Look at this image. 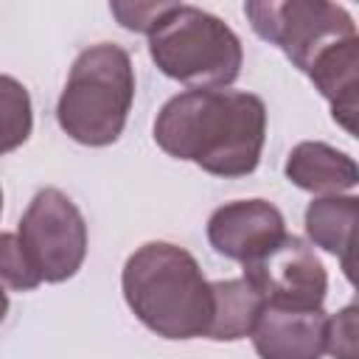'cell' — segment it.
Instances as JSON below:
<instances>
[{
    "label": "cell",
    "instance_id": "7c38bea8",
    "mask_svg": "<svg viewBox=\"0 0 359 359\" xmlns=\"http://www.w3.org/2000/svg\"><path fill=\"white\" fill-rule=\"evenodd\" d=\"M359 199L353 194L320 196L306 208V236L314 247L337 255L348 278H353V224Z\"/></svg>",
    "mask_w": 359,
    "mask_h": 359
},
{
    "label": "cell",
    "instance_id": "7a4b0ae2",
    "mask_svg": "<svg viewBox=\"0 0 359 359\" xmlns=\"http://www.w3.org/2000/svg\"><path fill=\"white\" fill-rule=\"evenodd\" d=\"M121 289L132 314L157 337L196 339L208 334L213 292L185 247L146 241L126 258Z\"/></svg>",
    "mask_w": 359,
    "mask_h": 359
},
{
    "label": "cell",
    "instance_id": "52a82bcc",
    "mask_svg": "<svg viewBox=\"0 0 359 359\" xmlns=\"http://www.w3.org/2000/svg\"><path fill=\"white\" fill-rule=\"evenodd\" d=\"M244 278L261 294L266 306L314 311L323 309L328 292V275L314 250L297 238L283 236L266 255L244 266Z\"/></svg>",
    "mask_w": 359,
    "mask_h": 359
},
{
    "label": "cell",
    "instance_id": "3957f363",
    "mask_svg": "<svg viewBox=\"0 0 359 359\" xmlns=\"http://www.w3.org/2000/svg\"><path fill=\"white\" fill-rule=\"evenodd\" d=\"M135 101V67L115 42L81 50L56 104V121L81 146H109L121 137Z\"/></svg>",
    "mask_w": 359,
    "mask_h": 359
},
{
    "label": "cell",
    "instance_id": "9c48e42d",
    "mask_svg": "<svg viewBox=\"0 0 359 359\" xmlns=\"http://www.w3.org/2000/svg\"><path fill=\"white\" fill-rule=\"evenodd\" d=\"M328 314L264 306L250 339L261 359H320L325 353Z\"/></svg>",
    "mask_w": 359,
    "mask_h": 359
},
{
    "label": "cell",
    "instance_id": "2e32d148",
    "mask_svg": "<svg viewBox=\"0 0 359 359\" xmlns=\"http://www.w3.org/2000/svg\"><path fill=\"white\" fill-rule=\"evenodd\" d=\"M356 314L359 309L351 303L328 317L325 353H331L334 359H356Z\"/></svg>",
    "mask_w": 359,
    "mask_h": 359
},
{
    "label": "cell",
    "instance_id": "5b68a950",
    "mask_svg": "<svg viewBox=\"0 0 359 359\" xmlns=\"http://www.w3.org/2000/svg\"><path fill=\"white\" fill-rule=\"evenodd\" d=\"M244 14L252 31L306 73L331 45L356 36L353 17L328 0H250Z\"/></svg>",
    "mask_w": 359,
    "mask_h": 359
},
{
    "label": "cell",
    "instance_id": "9a60e30c",
    "mask_svg": "<svg viewBox=\"0 0 359 359\" xmlns=\"http://www.w3.org/2000/svg\"><path fill=\"white\" fill-rule=\"evenodd\" d=\"M39 283L42 280L31 269L17 233H0V286H8L14 292H31Z\"/></svg>",
    "mask_w": 359,
    "mask_h": 359
},
{
    "label": "cell",
    "instance_id": "4fadbf2b",
    "mask_svg": "<svg viewBox=\"0 0 359 359\" xmlns=\"http://www.w3.org/2000/svg\"><path fill=\"white\" fill-rule=\"evenodd\" d=\"M210 292H213V314L205 337L213 342H236L250 337L266 306L261 294L250 286V280L247 278L213 280Z\"/></svg>",
    "mask_w": 359,
    "mask_h": 359
},
{
    "label": "cell",
    "instance_id": "30bf717a",
    "mask_svg": "<svg viewBox=\"0 0 359 359\" xmlns=\"http://www.w3.org/2000/svg\"><path fill=\"white\" fill-rule=\"evenodd\" d=\"M320 95L331 104L334 121L356 135V87H359V36L342 39L323 50L306 70Z\"/></svg>",
    "mask_w": 359,
    "mask_h": 359
},
{
    "label": "cell",
    "instance_id": "d6986e66",
    "mask_svg": "<svg viewBox=\"0 0 359 359\" xmlns=\"http://www.w3.org/2000/svg\"><path fill=\"white\" fill-rule=\"evenodd\" d=\"M0 213H3V188H0Z\"/></svg>",
    "mask_w": 359,
    "mask_h": 359
},
{
    "label": "cell",
    "instance_id": "8fae6325",
    "mask_svg": "<svg viewBox=\"0 0 359 359\" xmlns=\"http://www.w3.org/2000/svg\"><path fill=\"white\" fill-rule=\"evenodd\" d=\"M286 180L309 194L339 196L356 188L359 168L351 154L323 143V140H303L286 157Z\"/></svg>",
    "mask_w": 359,
    "mask_h": 359
},
{
    "label": "cell",
    "instance_id": "6da1fadb",
    "mask_svg": "<svg viewBox=\"0 0 359 359\" xmlns=\"http://www.w3.org/2000/svg\"><path fill=\"white\" fill-rule=\"evenodd\" d=\"M266 140V107L255 93L185 90L154 118V143L213 177H247L258 168Z\"/></svg>",
    "mask_w": 359,
    "mask_h": 359
},
{
    "label": "cell",
    "instance_id": "8992f818",
    "mask_svg": "<svg viewBox=\"0 0 359 359\" xmlns=\"http://www.w3.org/2000/svg\"><path fill=\"white\" fill-rule=\"evenodd\" d=\"M17 238L31 269L45 283L70 280L87 258V222L59 188H42L28 202Z\"/></svg>",
    "mask_w": 359,
    "mask_h": 359
},
{
    "label": "cell",
    "instance_id": "5bb4252c",
    "mask_svg": "<svg viewBox=\"0 0 359 359\" xmlns=\"http://www.w3.org/2000/svg\"><path fill=\"white\" fill-rule=\"evenodd\" d=\"M34 129L31 95L22 81L0 73V154L20 149Z\"/></svg>",
    "mask_w": 359,
    "mask_h": 359
},
{
    "label": "cell",
    "instance_id": "277c9868",
    "mask_svg": "<svg viewBox=\"0 0 359 359\" xmlns=\"http://www.w3.org/2000/svg\"><path fill=\"white\" fill-rule=\"evenodd\" d=\"M149 56L160 73L191 90L230 87L244 65L236 31L216 14L188 3H174L149 34Z\"/></svg>",
    "mask_w": 359,
    "mask_h": 359
},
{
    "label": "cell",
    "instance_id": "ac0fdd59",
    "mask_svg": "<svg viewBox=\"0 0 359 359\" xmlns=\"http://www.w3.org/2000/svg\"><path fill=\"white\" fill-rule=\"evenodd\" d=\"M6 314H8V294H6V289L0 286V323L6 320Z\"/></svg>",
    "mask_w": 359,
    "mask_h": 359
},
{
    "label": "cell",
    "instance_id": "e0dca14e",
    "mask_svg": "<svg viewBox=\"0 0 359 359\" xmlns=\"http://www.w3.org/2000/svg\"><path fill=\"white\" fill-rule=\"evenodd\" d=\"M171 8L174 3H109V11L118 17V22L137 34H151Z\"/></svg>",
    "mask_w": 359,
    "mask_h": 359
},
{
    "label": "cell",
    "instance_id": "ba28073f",
    "mask_svg": "<svg viewBox=\"0 0 359 359\" xmlns=\"http://www.w3.org/2000/svg\"><path fill=\"white\" fill-rule=\"evenodd\" d=\"M283 236V213L266 199H236L216 208L208 219L210 247L244 266L266 255Z\"/></svg>",
    "mask_w": 359,
    "mask_h": 359
}]
</instances>
